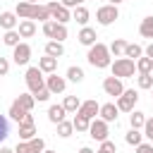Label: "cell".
Returning a JSON list of instances; mask_svg holds the SVG:
<instances>
[{
	"label": "cell",
	"instance_id": "25",
	"mask_svg": "<svg viewBox=\"0 0 153 153\" xmlns=\"http://www.w3.org/2000/svg\"><path fill=\"white\" fill-rule=\"evenodd\" d=\"M17 103H19V108H24L26 112H31L33 105H36V100H33L31 93H19V96H17Z\"/></svg>",
	"mask_w": 153,
	"mask_h": 153
},
{
	"label": "cell",
	"instance_id": "51",
	"mask_svg": "<svg viewBox=\"0 0 153 153\" xmlns=\"http://www.w3.org/2000/svg\"><path fill=\"white\" fill-rule=\"evenodd\" d=\"M81 2H84V0H74V5H76V7H79V5H81Z\"/></svg>",
	"mask_w": 153,
	"mask_h": 153
},
{
	"label": "cell",
	"instance_id": "10",
	"mask_svg": "<svg viewBox=\"0 0 153 153\" xmlns=\"http://www.w3.org/2000/svg\"><path fill=\"white\" fill-rule=\"evenodd\" d=\"M103 91L108 93V96H122V91H124V86H122V79H117V76H105L103 79Z\"/></svg>",
	"mask_w": 153,
	"mask_h": 153
},
{
	"label": "cell",
	"instance_id": "24",
	"mask_svg": "<svg viewBox=\"0 0 153 153\" xmlns=\"http://www.w3.org/2000/svg\"><path fill=\"white\" fill-rule=\"evenodd\" d=\"M124 48H127V41H122V38H115V41L108 45L110 55H115V57H122V55H124Z\"/></svg>",
	"mask_w": 153,
	"mask_h": 153
},
{
	"label": "cell",
	"instance_id": "48",
	"mask_svg": "<svg viewBox=\"0 0 153 153\" xmlns=\"http://www.w3.org/2000/svg\"><path fill=\"white\" fill-rule=\"evenodd\" d=\"M79 153H96V151H91L88 146H84V148H79Z\"/></svg>",
	"mask_w": 153,
	"mask_h": 153
},
{
	"label": "cell",
	"instance_id": "53",
	"mask_svg": "<svg viewBox=\"0 0 153 153\" xmlns=\"http://www.w3.org/2000/svg\"><path fill=\"white\" fill-rule=\"evenodd\" d=\"M43 153H57V151H50V148H45V151H43Z\"/></svg>",
	"mask_w": 153,
	"mask_h": 153
},
{
	"label": "cell",
	"instance_id": "6",
	"mask_svg": "<svg viewBox=\"0 0 153 153\" xmlns=\"http://www.w3.org/2000/svg\"><path fill=\"white\" fill-rule=\"evenodd\" d=\"M45 7H48V12H50V19H53V22H57V24H67V22L72 19V12H69L67 7H62L60 2H55V0H53V2H48Z\"/></svg>",
	"mask_w": 153,
	"mask_h": 153
},
{
	"label": "cell",
	"instance_id": "29",
	"mask_svg": "<svg viewBox=\"0 0 153 153\" xmlns=\"http://www.w3.org/2000/svg\"><path fill=\"white\" fill-rule=\"evenodd\" d=\"M76 117L72 120V127H74V131H88V124H91V120H86L84 115H79V112H74Z\"/></svg>",
	"mask_w": 153,
	"mask_h": 153
},
{
	"label": "cell",
	"instance_id": "44",
	"mask_svg": "<svg viewBox=\"0 0 153 153\" xmlns=\"http://www.w3.org/2000/svg\"><path fill=\"white\" fill-rule=\"evenodd\" d=\"M10 72V60L7 57H0V76H5Z\"/></svg>",
	"mask_w": 153,
	"mask_h": 153
},
{
	"label": "cell",
	"instance_id": "43",
	"mask_svg": "<svg viewBox=\"0 0 153 153\" xmlns=\"http://www.w3.org/2000/svg\"><path fill=\"white\" fill-rule=\"evenodd\" d=\"M100 148H103V151H108V153H117V146H115V141H110V139L100 141Z\"/></svg>",
	"mask_w": 153,
	"mask_h": 153
},
{
	"label": "cell",
	"instance_id": "8",
	"mask_svg": "<svg viewBox=\"0 0 153 153\" xmlns=\"http://www.w3.org/2000/svg\"><path fill=\"white\" fill-rule=\"evenodd\" d=\"M12 60H14L17 65H26V62L31 60V45H29V43L14 45V48H12Z\"/></svg>",
	"mask_w": 153,
	"mask_h": 153
},
{
	"label": "cell",
	"instance_id": "55",
	"mask_svg": "<svg viewBox=\"0 0 153 153\" xmlns=\"http://www.w3.org/2000/svg\"><path fill=\"white\" fill-rule=\"evenodd\" d=\"M151 93H153V86H151Z\"/></svg>",
	"mask_w": 153,
	"mask_h": 153
},
{
	"label": "cell",
	"instance_id": "18",
	"mask_svg": "<svg viewBox=\"0 0 153 153\" xmlns=\"http://www.w3.org/2000/svg\"><path fill=\"white\" fill-rule=\"evenodd\" d=\"M38 69H41L43 74H53V72L57 69V60H55V57H50V55H45V57H41V60H38Z\"/></svg>",
	"mask_w": 153,
	"mask_h": 153
},
{
	"label": "cell",
	"instance_id": "13",
	"mask_svg": "<svg viewBox=\"0 0 153 153\" xmlns=\"http://www.w3.org/2000/svg\"><path fill=\"white\" fill-rule=\"evenodd\" d=\"M76 38H79L81 45H88V48H91L93 43H98V41H96V38H98V36H96V29H91V26H81V31H79Z\"/></svg>",
	"mask_w": 153,
	"mask_h": 153
},
{
	"label": "cell",
	"instance_id": "23",
	"mask_svg": "<svg viewBox=\"0 0 153 153\" xmlns=\"http://www.w3.org/2000/svg\"><path fill=\"white\" fill-rule=\"evenodd\" d=\"M139 33L143 38H153V17H143L139 24Z\"/></svg>",
	"mask_w": 153,
	"mask_h": 153
},
{
	"label": "cell",
	"instance_id": "14",
	"mask_svg": "<svg viewBox=\"0 0 153 153\" xmlns=\"http://www.w3.org/2000/svg\"><path fill=\"white\" fill-rule=\"evenodd\" d=\"M17 33H19L22 38H31V36L36 33V22H31V19H22V22L17 24Z\"/></svg>",
	"mask_w": 153,
	"mask_h": 153
},
{
	"label": "cell",
	"instance_id": "46",
	"mask_svg": "<svg viewBox=\"0 0 153 153\" xmlns=\"http://www.w3.org/2000/svg\"><path fill=\"white\" fill-rule=\"evenodd\" d=\"M60 5H62V7H67V10H69V7H76V5H74V0H60Z\"/></svg>",
	"mask_w": 153,
	"mask_h": 153
},
{
	"label": "cell",
	"instance_id": "39",
	"mask_svg": "<svg viewBox=\"0 0 153 153\" xmlns=\"http://www.w3.org/2000/svg\"><path fill=\"white\" fill-rule=\"evenodd\" d=\"M31 96H33V100H36V103H45V100H48V98H50L53 93H50V91H48V88L43 86L41 91H36V93H31Z\"/></svg>",
	"mask_w": 153,
	"mask_h": 153
},
{
	"label": "cell",
	"instance_id": "32",
	"mask_svg": "<svg viewBox=\"0 0 153 153\" xmlns=\"http://www.w3.org/2000/svg\"><path fill=\"white\" fill-rule=\"evenodd\" d=\"M136 69H139V74H151L153 72V60L151 57H139L136 60Z\"/></svg>",
	"mask_w": 153,
	"mask_h": 153
},
{
	"label": "cell",
	"instance_id": "56",
	"mask_svg": "<svg viewBox=\"0 0 153 153\" xmlns=\"http://www.w3.org/2000/svg\"><path fill=\"white\" fill-rule=\"evenodd\" d=\"M151 74H153V72H151Z\"/></svg>",
	"mask_w": 153,
	"mask_h": 153
},
{
	"label": "cell",
	"instance_id": "54",
	"mask_svg": "<svg viewBox=\"0 0 153 153\" xmlns=\"http://www.w3.org/2000/svg\"><path fill=\"white\" fill-rule=\"evenodd\" d=\"M96 153H108V151H103V148H98V151H96Z\"/></svg>",
	"mask_w": 153,
	"mask_h": 153
},
{
	"label": "cell",
	"instance_id": "47",
	"mask_svg": "<svg viewBox=\"0 0 153 153\" xmlns=\"http://www.w3.org/2000/svg\"><path fill=\"white\" fill-rule=\"evenodd\" d=\"M146 57H151V60H153V43H148V45H146Z\"/></svg>",
	"mask_w": 153,
	"mask_h": 153
},
{
	"label": "cell",
	"instance_id": "40",
	"mask_svg": "<svg viewBox=\"0 0 153 153\" xmlns=\"http://www.w3.org/2000/svg\"><path fill=\"white\" fill-rule=\"evenodd\" d=\"M14 153H36V151H33L31 141H19V143L14 146Z\"/></svg>",
	"mask_w": 153,
	"mask_h": 153
},
{
	"label": "cell",
	"instance_id": "31",
	"mask_svg": "<svg viewBox=\"0 0 153 153\" xmlns=\"http://www.w3.org/2000/svg\"><path fill=\"white\" fill-rule=\"evenodd\" d=\"M22 36L17 33V29H12V31H5V36H2V43L5 45H10V48H14V45H19L22 41H19Z\"/></svg>",
	"mask_w": 153,
	"mask_h": 153
},
{
	"label": "cell",
	"instance_id": "19",
	"mask_svg": "<svg viewBox=\"0 0 153 153\" xmlns=\"http://www.w3.org/2000/svg\"><path fill=\"white\" fill-rule=\"evenodd\" d=\"M65 115H67V112H65L62 105H50V108H48V120H50L53 124H60V122L65 120Z\"/></svg>",
	"mask_w": 153,
	"mask_h": 153
},
{
	"label": "cell",
	"instance_id": "36",
	"mask_svg": "<svg viewBox=\"0 0 153 153\" xmlns=\"http://www.w3.org/2000/svg\"><path fill=\"white\" fill-rule=\"evenodd\" d=\"M65 38H67V24H57V26H55V36H53V41L62 43Z\"/></svg>",
	"mask_w": 153,
	"mask_h": 153
},
{
	"label": "cell",
	"instance_id": "7",
	"mask_svg": "<svg viewBox=\"0 0 153 153\" xmlns=\"http://www.w3.org/2000/svg\"><path fill=\"white\" fill-rule=\"evenodd\" d=\"M88 136H91L93 141H105V139H108V122H103L100 117L91 120V124H88Z\"/></svg>",
	"mask_w": 153,
	"mask_h": 153
},
{
	"label": "cell",
	"instance_id": "4",
	"mask_svg": "<svg viewBox=\"0 0 153 153\" xmlns=\"http://www.w3.org/2000/svg\"><path fill=\"white\" fill-rule=\"evenodd\" d=\"M115 19H120V10L115 5H103V7L96 10V22L100 26H110Z\"/></svg>",
	"mask_w": 153,
	"mask_h": 153
},
{
	"label": "cell",
	"instance_id": "11",
	"mask_svg": "<svg viewBox=\"0 0 153 153\" xmlns=\"http://www.w3.org/2000/svg\"><path fill=\"white\" fill-rule=\"evenodd\" d=\"M117 115H120V110H117V105L115 103H103L100 105V110H98V117L103 120V122H117Z\"/></svg>",
	"mask_w": 153,
	"mask_h": 153
},
{
	"label": "cell",
	"instance_id": "15",
	"mask_svg": "<svg viewBox=\"0 0 153 153\" xmlns=\"http://www.w3.org/2000/svg\"><path fill=\"white\" fill-rule=\"evenodd\" d=\"M17 24H19V19H17V14H14V12H2V14H0V26H2L5 31L17 29Z\"/></svg>",
	"mask_w": 153,
	"mask_h": 153
},
{
	"label": "cell",
	"instance_id": "45",
	"mask_svg": "<svg viewBox=\"0 0 153 153\" xmlns=\"http://www.w3.org/2000/svg\"><path fill=\"white\" fill-rule=\"evenodd\" d=\"M136 153H153V143H139Z\"/></svg>",
	"mask_w": 153,
	"mask_h": 153
},
{
	"label": "cell",
	"instance_id": "30",
	"mask_svg": "<svg viewBox=\"0 0 153 153\" xmlns=\"http://www.w3.org/2000/svg\"><path fill=\"white\" fill-rule=\"evenodd\" d=\"M124 141H127L129 146H139V143H143V134H141L139 129H129V131L124 134Z\"/></svg>",
	"mask_w": 153,
	"mask_h": 153
},
{
	"label": "cell",
	"instance_id": "35",
	"mask_svg": "<svg viewBox=\"0 0 153 153\" xmlns=\"http://www.w3.org/2000/svg\"><path fill=\"white\" fill-rule=\"evenodd\" d=\"M72 131H74V127H72V122H67V120H62V122L57 124V136H60V139H69V136H72Z\"/></svg>",
	"mask_w": 153,
	"mask_h": 153
},
{
	"label": "cell",
	"instance_id": "52",
	"mask_svg": "<svg viewBox=\"0 0 153 153\" xmlns=\"http://www.w3.org/2000/svg\"><path fill=\"white\" fill-rule=\"evenodd\" d=\"M24 2H29V5H36V0H24Z\"/></svg>",
	"mask_w": 153,
	"mask_h": 153
},
{
	"label": "cell",
	"instance_id": "49",
	"mask_svg": "<svg viewBox=\"0 0 153 153\" xmlns=\"http://www.w3.org/2000/svg\"><path fill=\"white\" fill-rule=\"evenodd\" d=\"M0 153H14V148H7V146H2V148H0Z\"/></svg>",
	"mask_w": 153,
	"mask_h": 153
},
{
	"label": "cell",
	"instance_id": "27",
	"mask_svg": "<svg viewBox=\"0 0 153 153\" xmlns=\"http://www.w3.org/2000/svg\"><path fill=\"white\" fill-rule=\"evenodd\" d=\"M143 122H146V115H143V112H139V110H131V112H129V124H131V129H143Z\"/></svg>",
	"mask_w": 153,
	"mask_h": 153
},
{
	"label": "cell",
	"instance_id": "1",
	"mask_svg": "<svg viewBox=\"0 0 153 153\" xmlns=\"http://www.w3.org/2000/svg\"><path fill=\"white\" fill-rule=\"evenodd\" d=\"M86 60H88V65L96 67V69H105V67L112 65V55H110V50H108L105 43H93V45L88 48Z\"/></svg>",
	"mask_w": 153,
	"mask_h": 153
},
{
	"label": "cell",
	"instance_id": "28",
	"mask_svg": "<svg viewBox=\"0 0 153 153\" xmlns=\"http://www.w3.org/2000/svg\"><path fill=\"white\" fill-rule=\"evenodd\" d=\"M36 136V124H19V141H31Z\"/></svg>",
	"mask_w": 153,
	"mask_h": 153
},
{
	"label": "cell",
	"instance_id": "17",
	"mask_svg": "<svg viewBox=\"0 0 153 153\" xmlns=\"http://www.w3.org/2000/svg\"><path fill=\"white\" fill-rule=\"evenodd\" d=\"M45 55H50V57L60 60V57L65 55V45H62V43H57V41H48V43H45Z\"/></svg>",
	"mask_w": 153,
	"mask_h": 153
},
{
	"label": "cell",
	"instance_id": "12",
	"mask_svg": "<svg viewBox=\"0 0 153 153\" xmlns=\"http://www.w3.org/2000/svg\"><path fill=\"white\" fill-rule=\"evenodd\" d=\"M98 110H100V105H98L96 100H84V103H81V108H79L76 112H79V115H84L86 120H96Z\"/></svg>",
	"mask_w": 153,
	"mask_h": 153
},
{
	"label": "cell",
	"instance_id": "20",
	"mask_svg": "<svg viewBox=\"0 0 153 153\" xmlns=\"http://www.w3.org/2000/svg\"><path fill=\"white\" fill-rule=\"evenodd\" d=\"M88 17H91V12L84 7V5H79V7H74V12H72V19L76 22V24H81V26H86V22H88Z\"/></svg>",
	"mask_w": 153,
	"mask_h": 153
},
{
	"label": "cell",
	"instance_id": "38",
	"mask_svg": "<svg viewBox=\"0 0 153 153\" xmlns=\"http://www.w3.org/2000/svg\"><path fill=\"white\" fill-rule=\"evenodd\" d=\"M7 136H10V122L5 115H0V141H5Z\"/></svg>",
	"mask_w": 153,
	"mask_h": 153
},
{
	"label": "cell",
	"instance_id": "33",
	"mask_svg": "<svg viewBox=\"0 0 153 153\" xmlns=\"http://www.w3.org/2000/svg\"><path fill=\"white\" fill-rule=\"evenodd\" d=\"M31 7L33 5H29V2H17V10H14V14L17 17H22V19H31Z\"/></svg>",
	"mask_w": 153,
	"mask_h": 153
},
{
	"label": "cell",
	"instance_id": "2",
	"mask_svg": "<svg viewBox=\"0 0 153 153\" xmlns=\"http://www.w3.org/2000/svg\"><path fill=\"white\" fill-rule=\"evenodd\" d=\"M110 69H112V76H117V79H129V76H134V72H136V62L129 60V57H117V60L110 65Z\"/></svg>",
	"mask_w": 153,
	"mask_h": 153
},
{
	"label": "cell",
	"instance_id": "34",
	"mask_svg": "<svg viewBox=\"0 0 153 153\" xmlns=\"http://www.w3.org/2000/svg\"><path fill=\"white\" fill-rule=\"evenodd\" d=\"M67 79H69V81H74V84L84 81V69H81V67H76V65H72V67L67 69Z\"/></svg>",
	"mask_w": 153,
	"mask_h": 153
},
{
	"label": "cell",
	"instance_id": "16",
	"mask_svg": "<svg viewBox=\"0 0 153 153\" xmlns=\"http://www.w3.org/2000/svg\"><path fill=\"white\" fill-rule=\"evenodd\" d=\"M36 19L43 22V24L50 19V12H48L45 5H33V7H31V22H36Z\"/></svg>",
	"mask_w": 153,
	"mask_h": 153
},
{
	"label": "cell",
	"instance_id": "21",
	"mask_svg": "<svg viewBox=\"0 0 153 153\" xmlns=\"http://www.w3.org/2000/svg\"><path fill=\"white\" fill-rule=\"evenodd\" d=\"M141 55H143V48H141L139 43H127V48H124V55H122V57H129V60H134V62H136Z\"/></svg>",
	"mask_w": 153,
	"mask_h": 153
},
{
	"label": "cell",
	"instance_id": "26",
	"mask_svg": "<svg viewBox=\"0 0 153 153\" xmlns=\"http://www.w3.org/2000/svg\"><path fill=\"white\" fill-rule=\"evenodd\" d=\"M62 108H65V112H76V110L81 108V100H79L76 96H65Z\"/></svg>",
	"mask_w": 153,
	"mask_h": 153
},
{
	"label": "cell",
	"instance_id": "42",
	"mask_svg": "<svg viewBox=\"0 0 153 153\" xmlns=\"http://www.w3.org/2000/svg\"><path fill=\"white\" fill-rule=\"evenodd\" d=\"M55 26H57V22H53V19H48V22L43 24V33H45L48 38H53V36H55Z\"/></svg>",
	"mask_w": 153,
	"mask_h": 153
},
{
	"label": "cell",
	"instance_id": "22",
	"mask_svg": "<svg viewBox=\"0 0 153 153\" xmlns=\"http://www.w3.org/2000/svg\"><path fill=\"white\" fill-rule=\"evenodd\" d=\"M7 115H10V120H14V122H19V124H22V122H24V117H26L29 112H26L24 108H19V103L14 100V103L10 105V112H7Z\"/></svg>",
	"mask_w": 153,
	"mask_h": 153
},
{
	"label": "cell",
	"instance_id": "5",
	"mask_svg": "<svg viewBox=\"0 0 153 153\" xmlns=\"http://www.w3.org/2000/svg\"><path fill=\"white\" fill-rule=\"evenodd\" d=\"M136 100H139V93L134 91V88H124L122 91V96H117V110L120 112H131L134 110V105H136Z\"/></svg>",
	"mask_w": 153,
	"mask_h": 153
},
{
	"label": "cell",
	"instance_id": "50",
	"mask_svg": "<svg viewBox=\"0 0 153 153\" xmlns=\"http://www.w3.org/2000/svg\"><path fill=\"white\" fill-rule=\"evenodd\" d=\"M120 2H122V0H108V5H115V7H117Z\"/></svg>",
	"mask_w": 153,
	"mask_h": 153
},
{
	"label": "cell",
	"instance_id": "41",
	"mask_svg": "<svg viewBox=\"0 0 153 153\" xmlns=\"http://www.w3.org/2000/svg\"><path fill=\"white\" fill-rule=\"evenodd\" d=\"M143 136L153 143V117H146V122H143Z\"/></svg>",
	"mask_w": 153,
	"mask_h": 153
},
{
	"label": "cell",
	"instance_id": "9",
	"mask_svg": "<svg viewBox=\"0 0 153 153\" xmlns=\"http://www.w3.org/2000/svg\"><path fill=\"white\" fill-rule=\"evenodd\" d=\"M45 88H48L50 93H62V91L67 88V79H65V76H57V74L53 72V74L45 76Z\"/></svg>",
	"mask_w": 153,
	"mask_h": 153
},
{
	"label": "cell",
	"instance_id": "3",
	"mask_svg": "<svg viewBox=\"0 0 153 153\" xmlns=\"http://www.w3.org/2000/svg\"><path fill=\"white\" fill-rule=\"evenodd\" d=\"M24 81H26V86H29L31 93H36V91H41L45 86V76H43V72L38 67H29L26 74H24Z\"/></svg>",
	"mask_w": 153,
	"mask_h": 153
},
{
	"label": "cell",
	"instance_id": "37",
	"mask_svg": "<svg viewBox=\"0 0 153 153\" xmlns=\"http://www.w3.org/2000/svg\"><path fill=\"white\" fill-rule=\"evenodd\" d=\"M136 84H139V88H151L153 86V74H139Z\"/></svg>",
	"mask_w": 153,
	"mask_h": 153
}]
</instances>
